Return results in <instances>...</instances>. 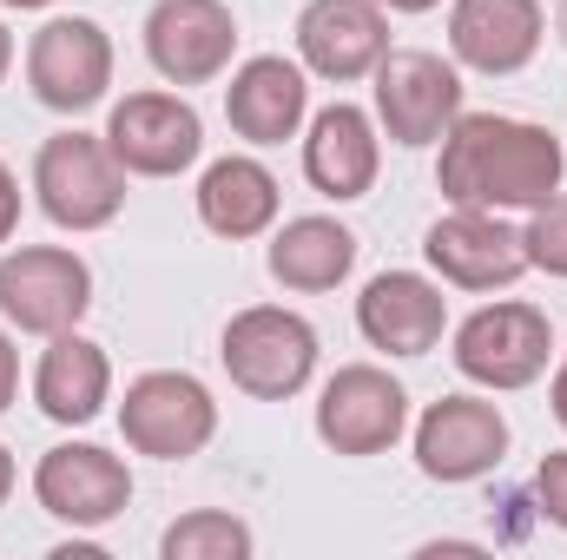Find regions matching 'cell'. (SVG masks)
Returning a JSON list of instances; mask_svg holds the SVG:
<instances>
[{"label": "cell", "instance_id": "6da1fadb", "mask_svg": "<svg viewBox=\"0 0 567 560\" xmlns=\"http://www.w3.org/2000/svg\"><path fill=\"white\" fill-rule=\"evenodd\" d=\"M567 152L548 126L515 120V113H468L442 133L435 185L449 205L475 211H535L542 198L561 191Z\"/></svg>", "mask_w": 567, "mask_h": 560}, {"label": "cell", "instance_id": "7a4b0ae2", "mask_svg": "<svg viewBox=\"0 0 567 560\" xmlns=\"http://www.w3.org/2000/svg\"><path fill=\"white\" fill-rule=\"evenodd\" d=\"M449 363L462 370V383H475L488 396L535 390L555 363V323H548V310H535L522 297H495L455 323Z\"/></svg>", "mask_w": 567, "mask_h": 560}, {"label": "cell", "instance_id": "3957f363", "mask_svg": "<svg viewBox=\"0 0 567 560\" xmlns=\"http://www.w3.org/2000/svg\"><path fill=\"white\" fill-rule=\"evenodd\" d=\"M33 205L47 211V225L86 238V231H106L120 211H126V165L113 158L106 133H53V139L33 152Z\"/></svg>", "mask_w": 567, "mask_h": 560}, {"label": "cell", "instance_id": "277c9868", "mask_svg": "<svg viewBox=\"0 0 567 560\" xmlns=\"http://www.w3.org/2000/svg\"><path fill=\"white\" fill-rule=\"evenodd\" d=\"M218 363H225L231 390H245L251 403H290L317 376V330H310V317H297L284 303H251L225 323Z\"/></svg>", "mask_w": 567, "mask_h": 560}, {"label": "cell", "instance_id": "5b68a950", "mask_svg": "<svg viewBox=\"0 0 567 560\" xmlns=\"http://www.w3.org/2000/svg\"><path fill=\"white\" fill-rule=\"evenodd\" d=\"M377 93V133H390V145H442V133L462 120V66L429 53V46H390L370 73Z\"/></svg>", "mask_w": 567, "mask_h": 560}, {"label": "cell", "instance_id": "8992f818", "mask_svg": "<svg viewBox=\"0 0 567 560\" xmlns=\"http://www.w3.org/2000/svg\"><path fill=\"white\" fill-rule=\"evenodd\" d=\"M93 310V265L66 245H13L0 251V323L20 336L80 330Z\"/></svg>", "mask_w": 567, "mask_h": 560}, {"label": "cell", "instance_id": "52a82bcc", "mask_svg": "<svg viewBox=\"0 0 567 560\" xmlns=\"http://www.w3.org/2000/svg\"><path fill=\"white\" fill-rule=\"evenodd\" d=\"M508 416L495 409V396L482 390H455V396H442V403H429L423 416L410 422V455H416V468H423L429 481H442V488H468V481H482V475H495L502 462H508Z\"/></svg>", "mask_w": 567, "mask_h": 560}, {"label": "cell", "instance_id": "ba28073f", "mask_svg": "<svg viewBox=\"0 0 567 560\" xmlns=\"http://www.w3.org/2000/svg\"><path fill=\"white\" fill-rule=\"evenodd\" d=\"M120 435H126L133 455L192 462V455H205L212 435H218V396H212L192 370H145V376L126 383Z\"/></svg>", "mask_w": 567, "mask_h": 560}, {"label": "cell", "instance_id": "9c48e42d", "mask_svg": "<svg viewBox=\"0 0 567 560\" xmlns=\"http://www.w3.org/2000/svg\"><path fill=\"white\" fill-rule=\"evenodd\" d=\"M403 435H410V390L383 363H343L337 376H323V390H317V442L330 455L370 462V455H390Z\"/></svg>", "mask_w": 567, "mask_h": 560}, {"label": "cell", "instance_id": "30bf717a", "mask_svg": "<svg viewBox=\"0 0 567 560\" xmlns=\"http://www.w3.org/2000/svg\"><path fill=\"white\" fill-rule=\"evenodd\" d=\"M27 93L47 113H93L113 93V40L100 20L86 13H53L33 40H27Z\"/></svg>", "mask_w": 567, "mask_h": 560}, {"label": "cell", "instance_id": "8fae6325", "mask_svg": "<svg viewBox=\"0 0 567 560\" xmlns=\"http://www.w3.org/2000/svg\"><path fill=\"white\" fill-rule=\"evenodd\" d=\"M423 258L429 271L449 290H475L495 297L508 283L528 278V245L502 211H475V205H449L435 225L423 231Z\"/></svg>", "mask_w": 567, "mask_h": 560}, {"label": "cell", "instance_id": "7c38bea8", "mask_svg": "<svg viewBox=\"0 0 567 560\" xmlns=\"http://www.w3.org/2000/svg\"><path fill=\"white\" fill-rule=\"evenodd\" d=\"M33 501L60 528L93 535L133 508V468H126V455H113L100 442H60L33 462Z\"/></svg>", "mask_w": 567, "mask_h": 560}, {"label": "cell", "instance_id": "4fadbf2b", "mask_svg": "<svg viewBox=\"0 0 567 560\" xmlns=\"http://www.w3.org/2000/svg\"><path fill=\"white\" fill-rule=\"evenodd\" d=\"M145 60L165 86H212L238 60V13L225 0H152Z\"/></svg>", "mask_w": 567, "mask_h": 560}, {"label": "cell", "instance_id": "5bb4252c", "mask_svg": "<svg viewBox=\"0 0 567 560\" xmlns=\"http://www.w3.org/2000/svg\"><path fill=\"white\" fill-rule=\"evenodd\" d=\"M106 145L126 178H178L205 158V120L185 93H126L106 113Z\"/></svg>", "mask_w": 567, "mask_h": 560}, {"label": "cell", "instance_id": "9a60e30c", "mask_svg": "<svg viewBox=\"0 0 567 560\" xmlns=\"http://www.w3.org/2000/svg\"><path fill=\"white\" fill-rule=\"evenodd\" d=\"M390 53V13L377 0H303L297 13V60L330 86H357Z\"/></svg>", "mask_w": 567, "mask_h": 560}, {"label": "cell", "instance_id": "2e32d148", "mask_svg": "<svg viewBox=\"0 0 567 560\" xmlns=\"http://www.w3.org/2000/svg\"><path fill=\"white\" fill-rule=\"evenodd\" d=\"M383 172V133H377V113L350 106V100H330L323 113L303 120V178L317 198L330 205H357L370 198Z\"/></svg>", "mask_w": 567, "mask_h": 560}, {"label": "cell", "instance_id": "e0dca14e", "mask_svg": "<svg viewBox=\"0 0 567 560\" xmlns=\"http://www.w3.org/2000/svg\"><path fill=\"white\" fill-rule=\"evenodd\" d=\"M548 40L542 0H449V60L482 80L522 73Z\"/></svg>", "mask_w": 567, "mask_h": 560}, {"label": "cell", "instance_id": "ac0fdd59", "mask_svg": "<svg viewBox=\"0 0 567 560\" xmlns=\"http://www.w3.org/2000/svg\"><path fill=\"white\" fill-rule=\"evenodd\" d=\"M225 120L245 145H284L303 139V120H310V73L303 60H284V53H251L231 66V86H225Z\"/></svg>", "mask_w": 567, "mask_h": 560}, {"label": "cell", "instance_id": "d6986e66", "mask_svg": "<svg viewBox=\"0 0 567 560\" xmlns=\"http://www.w3.org/2000/svg\"><path fill=\"white\" fill-rule=\"evenodd\" d=\"M357 330L383 356H429L449 330V297L442 278L423 271H377L357 297Z\"/></svg>", "mask_w": 567, "mask_h": 560}, {"label": "cell", "instance_id": "ffe728a7", "mask_svg": "<svg viewBox=\"0 0 567 560\" xmlns=\"http://www.w3.org/2000/svg\"><path fill=\"white\" fill-rule=\"evenodd\" d=\"M106 403H113V356L80 330L47 336L33 363V409L60 428H86L106 416Z\"/></svg>", "mask_w": 567, "mask_h": 560}, {"label": "cell", "instance_id": "44dd1931", "mask_svg": "<svg viewBox=\"0 0 567 560\" xmlns=\"http://www.w3.org/2000/svg\"><path fill=\"white\" fill-rule=\"evenodd\" d=\"M198 225L225 245H245V238H265L284 211V191H278V172L251 152H225L198 172Z\"/></svg>", "mask_w": 567, "mask_h": 560}, {"label": "cell", "instance_id": "7402d4cb", "mask_svg": "<svg viewBox=\"0 0 567 560\" xmlns=\"http://www.w3.org/2000/svg\"><path fill=\"white\" fill-rule=\"evenodd\" d=\"M271 278L297 297H323L357 271V231L323 218V211H303V218H284L271 225V251H265Z\"/></svg>", "mask_w": 567, "mask_h": 560}, {"label": "cell", "instance_id": "603a6c76", "mask_svg": "<svg viewBox=\"0 0 567 560\" xmlns=\"http://www.w3.org/2000/svg\"><path fill=\"white\" fill-rule=\"evenodd\" d=\"M251 548H258V535L231 508H192L158 535L165 560H251Z\"/></svg>", "mask_w": 567, "mask_h": 560}, {"label": "cell", "instance_id": "cb8c5ba5", "mask_svg": "<svg viewBox=\"0 0 567 560\" xmlns=\"http://www.w3.org/2000/svg\"><path fill=\"white\" fill-rule=\"evenodd\" d=\"M522 245H528V271H548L567 283V191L542 198L522 225Z\"/></svg>", "mask_w": 567, "mask_h": 560}, {"label": "cell", "instance_id": "d4e9b609", "mask_svg": "<svg viewBox=\"0 0 567 560\" xmlns=\"http://www.w3.org/2000/svg\"><path fill=\"white\" fill-rule=\"evenodd\" d=\"M535 515L567 535V448L542 455V468H535Z\"/></svg>", "mask_w": 567, "mask_h": 560}, {"label": "cell", "instance_id": "484cf974", "mask_svg": "<svg viewBox=\"0 0 567 560\" xmlns=\"http://www.w3.org/2000/svg\"><path fill=\"white\" fill-rule=\"evenodd\" d=\"M13 396H20V350H13V330L0 323V416L13 409Z\"/></svg>", "mask_w": 567, "mask_h": 560}, {"label": "cell", "instance_id": "4316f807", "mask_svg": "<svg viewBox=\"0 0 567 560\" xmlns=\"http://www.w3.org/2000/svg\"><path fill=\"white\" fill-rule=\"evenodd\" d=\"M13 231H20V178L0 158V245H13Z\"/></svg>", "mask_w": 567, "mask_h": 560}, {"label": "cell", "instance_id": "83f0119b", "mask_svg": "<svg viewBox=\"0 0 567 560\" xmlns=\"http://www.w3.org/2000/svg\"><path fill=\"white\" fill-rule=\"evenodd\" d=\"M548 409H555V422L567 428V356L555 363V383H548Z\"/></svg>", "mask_w": 567, "mask_h": 560}, {"label": "cell", "instance_id": "f1b7e54d", "mask_svg": "<svg viewBox=\"0 0 567 560\" xmlns=\"http://www.w3.org/2000/svg\"><path fill=\"white\" fill-rule=\"evenodd\" d=\"M13 481H20V462H13V448L0 442V508L13 501Z\"/></svg>", "mask_w": 567, "mask_h": 560}, {"label": "cell", "instance_id": "f546056e", "mask_svg": "<svg viewBox=\"0 0 567 560\" xmlns=\"http://www.w3.org/2000/svg\"><path fill=\"white\" fill-rule=\"evenodd\" d=\"M383 13H429V7H442V0H377Z\"/></svg>", "mask_w": 567, "mask_h": 560}, {"label": "cell", "instance_id": "4dcf8cb0", "mask_svg": "<svg viewBox=\"0 0 567 560\" xmlns=\"http://www.w3.org/2000/svg\"><path fill=\"white\" fill-rule=\"evenodd\" d=\"M13 73V33H7V20H0V80Z\"/></svg>", "mask_w": 567, "mask_h": 560}, {"label": "cell", "instance_id": "1f68e13d", "mask_svg": "<svg viewBox=\"0 0 567 560\" xmlns=\"http://www.w3.org/2000/svg\"><path fill=\"white\" fill-rule=\"evenodd\" d=\"M0 7H13V13H47L53 0H0Z\"/></svg>", "mask_w": 567, "mask_h": 560}, {"label": "cell", "instance_id": "d6a6232c", "mask_svg": "<svg viewBox=\"0 0 567 560\" xmlns=\"http://www.w3.org/2000/svg\"><path fill=\"white\" fill-rule=\"evenodd\" d=\"M555 33H561V46H567V0H561V13H555Z\"/></svg>", "mask_w": 567, "mask_h": 560}]
</instances>
